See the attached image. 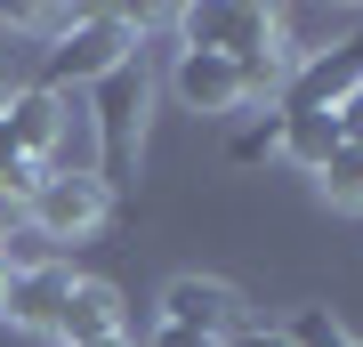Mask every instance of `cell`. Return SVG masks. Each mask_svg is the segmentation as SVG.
Returning a JSON list of instances; mask_svg holds the SVG:
<instances>
[{
	"label": "cell",
	"mask_w": 363,
	"mask_h": 347,
	"mask_svg": "<svg viewBox=\"0 0 363 347\" xmlns=\"http://www.w3.org/2000/svg\"><path fill=\"white\" fill-rule=\"evenodd\" d=\"M81 97H89V121H97V186L121 194L130 170H138V138H145V57L113 65V73H105L97 89H81Z\"/></svg>",
	"instance_id": "1"
},
{
	"label": "cell",
	"mask_w": 363,
	"mask_h": 347,
	"mask_svg": "<svg viewBox=\"0 0 363 347\" xmlns=\"http://www.w3.org/2000/svg\"><path fill=\"white\" fill-rule=\"evenodd\" d=\"M138 57V33H130V16L121 9H89L65 40H49L40 49V89H57V97H73V89H97L113 65H130Z\"/></svg>",
	"instance_id": "2"
},
{
	"label": "cell",
	"mask_w": 363,
	"mask_h": 347,
	"mask_svg": "<svg viewBox=\"0 0 363 347\" xmlns=\"http://www.w3.org/2000/svg\"><path fill=\"white\" fill-rule=\"evenodd\" d=\"M178 33L186 49H210V57H267L283 49V25H274L267 9H250V0H202V9H178Z\"/></svg>",
	"instance_id": "3"
},
{
	"label": "cell",
	"mask_w": 363,
	"mask_h": 347,
	"mask_svg": "<svg viewBox=\"0 0 363 347\" xmlns=\"http://www.w3.org/2000/svg\"><path fill=\"white\" fill-rule=\"evenodd\" d=\"M363 89V33L339 40V49H315L298 73H283V97H274V114H331L339 97Z\"/></svg>",
	"instance_id": "4"
},
{
	"label": "cell",
	"mask_w": 363,
	"mask_h": 347,
	"mask_svg": "<svg viewBox=\"0 0 363 347\" xmlns=\"http://www.w3.org/2000/svg\"><path fill=\"white\" fill-rule=\"evenodd\" d=\"M105 219H113V194H105L97 178H57V170L25 202V226H40L49 243H81V234H97Z\"/></svg>",
	"instance_id": "5"
},
{
	"label": "cell",
	"mask_w": 363,
	"mask_h": 347,
	"mask_svg": "<svg viewBox=\"0 0 363 347\" xmlns=\"http://www.w3.org/2000/svg\"><path fill=\"white\" fill-rule=\"evenodd\" d=\"M162 323H178V331H202V339H226L242 331V291L218 283V275H178V283L162 291Z\"/></svg>",
	"instance_id": "6"
},
{
	"label": "cell",
	"mask_w": 363,
	"mask_h": 347,
	"mask_svg": "<svg viewBox=\"0 0 363 347\" xmlns=\"http://www.w3.org/2000/svg\"><path fill=\"white\" fill-rule=\"evenodd\" d=\"M169 89H178L186 114H234V105H242V73H234V57L178 49V65H169Z\"/></svg>",
	"instance_id": "7"
},
{
	"label": "cell",
	"mask_w": 363,
	"mask_h": 347,
	"mask_svg": "<svg viewBox=\"0 0 363 347\" xmlns=\"http://www.w3.org/2000/svg\"><path fill=\"white\" fill-rule=\"evenodd\" d=\"M65 299H73V267L57 258V267L9 275V291H0V315H9L16 331H57V315H65Z\"/></svg>",
	"instance_id": "8"
},
{
	"label": "cell",
	"mask_w": 363,
	"mask_h": 347,
	"mask_svg": "<svg viewBox=\"0 0 363 347\" xmlns=\"http://www.w3.org/2000/svg\"><path fill=\"white\" fill-rule=\"evenodd\" d=\"M57 114H65V97L57 89H40V81H16L9 97H0V121H9V138H16V154L49 170V145H57Z\"/></svg>",
	"instance_id": "9"
},
{
	"label": "cell",
	"mask_w": 363,
	"mask_h": 347,
	"mask_svg": "<svg viewBox=\"0 0 363 347\" xmlns=\"http://www.w3.org/2000/svg\"><path fill=\"white\" fill-rule=\"evenodd\" d=\"M105 331H121V291L97 283V275H73V299H65V315H57V339L81 347V339H105Z\"/></svg>",
	"instance_id": "10"
},
{
	"label": "cell",
	"mask_w": 363,
	"mask_h": 347,
	"mask_svg": "<svg viewBox=\"0 0 363 347\" xmlns=\"http://www.w3.org/2000/svg\"><path fill=\"white\" fill-rule=\"evenodd\" d=\"M49 170L57 178H97V121H89V97H65L57 114V145H49Z\"/></svg>",
	"instance_id": "11"
},
{
	"label": "cell",
	"mask_w": 363,
	"mask_h": 347,
	"mask_svg": "<svg viewBox=\"0 0 363 347\" xmlns=\"http://www.w3.org/2000/svg\"><path fill=\"white\" fill-rule=\"evenodd\" d=\"M283 162H298V170H323L331 154H339V129H331V114H283V145H274Z\"/></svg>",
	"instance_id": "12"
},
{
	"label": "cell",
	"mask_w": 363,
	"mask_h": 347,
	"mask_svg": "<svg viewBox=\"0 0 363 347\" xmlns=\"http://www.w3.org/2000/svg\"><path fill=\"white\" fill-rule=\"evenodd\" d=\"M315 186H323L331 210H363V145H339V154L315 170Z\"/></svg>",
	"instance_id": "13"
},
{
	"label": "cell",
	"mask_w": 363,
	"mask_h": 347,
	"mask_svg": "<svg viewBox=\"0 0 363 347\" xmlns=\"http://www.w3.org/2000/svg\"><path fill=\"white\" fill-rule=\"evenodd\" d=\"M33 267H57V243L40 226H0V275H33Z\"/></svg>",
	"instance_id": "14"
},
{
	"label": "cell",
	"mask_w": 363,
	"mask_h": 347,
	"mask_svg": "<svg viewBox=\"0 0 363 347\" xmlns=\"http://www.w3.org/2000/svg\"><path fill=\"white\" fill-rule=\"evenodd\" d=\"M283 339H291V347H363V339H355L331 307H298V315L283 323Z\"/></svg>",
	"instance_id": "15"
},
{
	"label": "cell",
	"mask_w": 363,
	"mask_h": 347,
	"mask_svg": "<svg viewBox=\"0 0 363 347\" xmlns=\"http://www.w3.org/2000/svg\"><path fill=\"white\" fill-rule=\"evenodd\" d=\"M283 145V114H267V121H250V129H234V145H226V162H259Z\"/></svg>",
	"instance_id": "16"
},
{
	"label": "cell",
	"mask_w": 363,
	"mask_h": 347,
	"mask_svg": "<svg viewBox=\"0 0 363 347\" xmlns=\"http://www.w3.org/2000/svg\"><path fill=\"white\" fill-rule=\"evenodd\" d=\"M331 129H339V145H363V89L331 105Z\"/></svg>",
	"instance_id": "17"
},
{
	"label": "cell",
	"mask_w": 363,
	"mask_h": 347,
	"mask_svg": "<svg viewBox=\"0 0 363 347\" xmlns=\"http://www.w3.org/2000/svg\"><path fill=\"white\" fill-rule=\"evenodd\" d=\"M218 347H291V339H283V323H242V331H226Z\"/></svg>",
	"instance_id": "18"
},
{
	"label": "cell",
	"mask_w": 363,
	"mask_h": 347,
	"mask_svg": "<svg viewBox=\"0 0 363 347\" xmlns=\"http://www.w3.org/2000/svg\"><path fill=\"white\" fill-rule=\"evenodd\" d=\"M145 347H218V339H202V331H178V323H154V339Z\"/></svg>",
	"instance_id": "19"
},
{
	"label": "cell",
	"mask_w": 363,
	"mask_h": 347,
	"mask_svg": "<svg viewBox=\"0 0 363 347\" xmlns=\"http://www.w3.org/2000/svg\"><path fill=\"white\" fill-rule=\"evenodd\" d=\"M16 162H25V154H16V138H9V121H0V178H9Z\"/></svg>",
	"instance_id": "20"
},
{
	"label": "cell",
	"mask_w": 363,
	"mask_h": 347,
	"mask_svg": "<svg viewBox=\"0 0 363 347\" xmlns=\"http://www.w3.org/2000/svg\"><path fill=\"white\" fill-rule=\"evenodd\" d=\"M81 347H130V339H121V331H105V339H81Z\"/></svg>",
	"instance_id": "21"
},
{
	"label": "cell",
	"mask_w": 363,
	"mask_h": 347,
	"mask_svg": "<svg viewBox=\"0 0 363 347\" xmlns=\"http://www.w3.org/2000/svg\"><path fill=\"white\" fill-rule=\"evenodd\" d=\"M0 291H9V275H0Z\"/></svg>",
	"instance_id": "22"
}]
</instances>
